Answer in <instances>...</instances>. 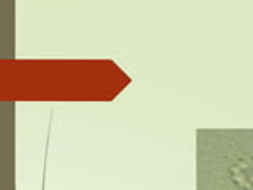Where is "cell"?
Returning a JSON list of instances; mask_svg holds the SVG:
<instances>
[{
	"instance_id": "obj_1",
	"label": "cell",
	"mask_w": 253,
	"mask_h": 190,
	"mask_svg": "<svg viewBox=\"0 0 253 190\" xmlns=\"http://www.w3.org/2000/svg\"><path fill=\"white\" fill-rule=\"evenodd\" d=\"M231 174L237 186L245 189L253 187V157L241 158L236 165L231 166Z\"/></svg>"
}]
</instances>
